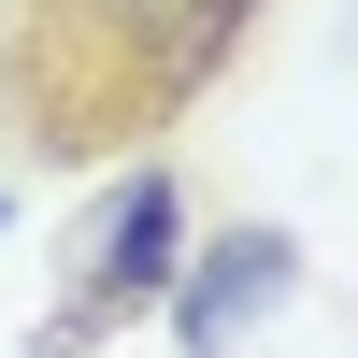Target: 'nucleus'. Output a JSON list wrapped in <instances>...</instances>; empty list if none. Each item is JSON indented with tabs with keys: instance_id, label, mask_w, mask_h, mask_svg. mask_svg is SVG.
<instances>
[{
	"instance_id": "nucleus-3",
	"label": "nucleus",
	"mask_w": 358,
	"mask_h": 358,
	"mask_svg": "<svg viewBox=\"0 0 358 358\" xmlns=\"http://www.w3.org/2000/svg\"><path fill=\"white\" fill-rule=\"evenodd\" d=\"M287 287H301V244H287V229H215V244H201L187 258V273H172V330H187L201 358H215V344H244L258 330V315H273L287 301Z\"/></svg>"
},
{
	"instance_id": "nucleus-2",
	"label": "nucleus",
	"mask_w": 358,
	"mask_h": 358,
	"mask_svg": "<svg viewBox=\"0 0 358 358\" xmlns=\"http://www.w3.org/2000/svg\"><path fill=\"white\" fill-rule=\"evenodd\" d=\"M172 273H187V187H172V158H129L72 229V287L43 315V358H72L101 330H143V301H172Z\"/></svg>"
},
{
	"instance_id": "nucleus-1",
	"label": "nucleus",
	"mask_w": 358,
	"mask_h": 358,
	"mask_svg": "<svg viewBox=\"0 0 358 358\" xmlns=\"http://www.w3.org/2000/svg\"><path fill=\"white\" fill-rule=\"evenodd\" d=\"M258 0H15L0 29V115L43 158H129L244 57Z\"/></svg>"
}]
</instances>
